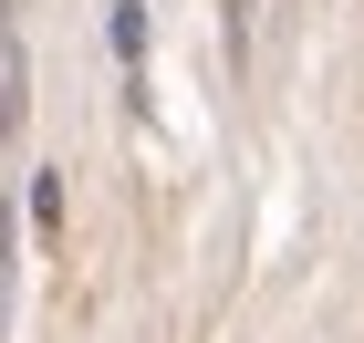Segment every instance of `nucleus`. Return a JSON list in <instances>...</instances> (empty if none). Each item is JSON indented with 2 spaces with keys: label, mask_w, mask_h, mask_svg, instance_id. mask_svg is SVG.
<instances>
[{
  "label": "nucleus",
  "mask_w": 364,
  "mask_h": 343,
  "mask_svg": "<svg viewBox=\"0 0 364 343\" xmlns=\"http://www.w3.org/2000/svg\"><path fill=\"white\" fill-rule=\"evenodd\" d=\"M219 42H229V73L250 62V0H219Z\"/></svg>",
  "instance_id": "f257e3e1"
}]
</instances>
